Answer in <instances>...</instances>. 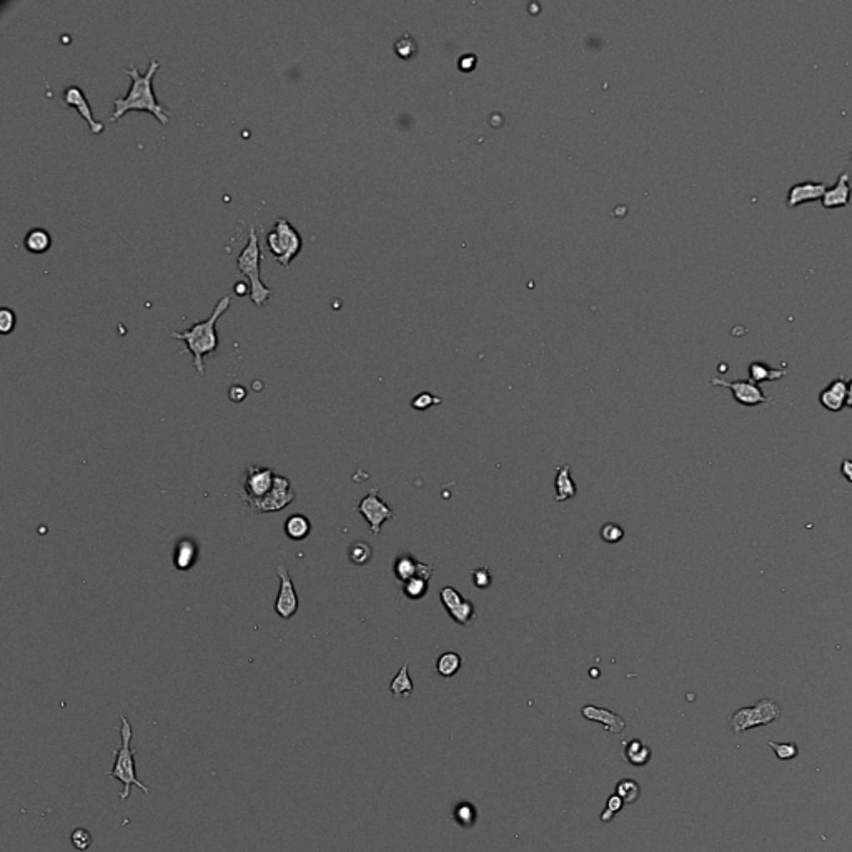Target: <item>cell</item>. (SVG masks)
<instances>
[{
  "instance_id": "42",
  "label": "cell",
  "mask_w": 852,
  "mask_h": 852,
  "mask_svg": "<svg viewBox=\"0 0 852 852\" xmlns=\"http://www.w3.org/2000/svg\"><path fill=\"white\" fill-rule=\"evenodd\" d=\"M849 158H851V160H852V152H851V153H849Z\"/></svg>"
},
{
  "instance_id": "16",
  "label": "cell",
  "mask_w": 852,
  "mask_h": 852,
  "mask_svg": "<svg viewBox=\"0 0 852 852\" xmlns=\"http://www.w3.org/2000/svg\"><path fill=\"white\" fill-rule=\"evenodd\" d=\"M581 714H583L584 719L593 721V723H599L604 729H608L609 733L613 734H621L626 728V721L621 718L619 714H616L609 709L599 708V706L586 704L584 708L581 709Z\"/></svg>"
},
{
  "instance_id": "9",
  "label": "cell",
  "mask_w": 852,
  "mask_h": 852,
  "mask_svg": "<svg viewBox=\"0 0 852 852\" xmlns=\"http://www.w3.org/2000/svg\"><path fill=\"white\" fill-rule=\"evenodd\" d=\"M709 385L729 388L736 402L743 405V407H758V405L773 403V400L766 397L759 385L749 382V380H733L731 382V380L713 377L709 380Z\"/></svg>"
},
{
  "instance_id": "32",
  "label": "cell",
  "mask_w": 852,
  "mask_h": 852,
  "mask_svg": "<svg viewBox=\"0 0 852 852\" xmlns=\"http://www.w3.org/2000/svg\"><path fill=\"white\" fill-rule=\"evenodd\" d=\"M441 400L440 397H436V395L430 393V392H423L417 395L412 400V408L417 410V412H426V410H430L431 407H436V405H441Z\"/></svg>"
},
{
  "instance_id": "41",
  "label": "cell",
  "mask_w": 852,
  "mask_h": 852,
  "mask_svg": "<svg viewBox=\"0 0 852 852\" xmlns=\"http://www.w3.org/2000/svg\"><path fill=\"white\" fill-rule=\"evenodd\" d=\"M846 407L852 410V380L848 382V397H846Z\"/></svg>"
},
{
  "instance_id": "5",
  "label": "cell",
  "mask_w": 852,
  "mask_h": 852,
  "mask_svg": "<svg viewBox=\"0 0 852 852\" xmlns=\"http://www.w3.org/2000/svg\"><path fill=\"white\" fill-rule=\"evenodd\" d=\"M268 250L282 267L288 268L292 260L300 253L303 247L302 235L290 223L288 218L280 217L275 222L273 228L267 233Z\"/></svg>"
},
{
  "instance_id": "24",
  "label": "cell",
  "mask_w": 852,
  "mask_h": 852,
  "mask_svg": "<svg viewBox=\"0 0 852 852\" xmlns=\"http://www.w3.org/2000/svg\"><path fill=\"white\" fill-rule=\"evenodd\" d=\"M415 686H413V681L410 678V673H408V663H405L402 666V669L398 671V674L395 676L392 679V683H390V691H392V694L395 698H410L413 693Z\"/></svg>"
},
{
  "instance_id": "15",
  "label": "cell",
  "mask_w": 852,
  "mask_h": 852,
  "mask_svg": "<svg viewBox=\"0 0 852 852\" xmlns=\"http://www.w3.org/2000/svg\"><path fill=\"white\" fill-rule=\"evenodd\" d=\"M851 195H852L851 175L848 172H843L838 177V180H836V183L833 185V187L826 188V193H824L823 200H821V203H823V207L828 210L844 208L851 203Z\"/></svg>"
},
{
  "instance_id": "34",
  "label": "cell",
  "mask_w": 852,
  "mask_h": 852,
  "mask_svg": "<svg viewBox=\"0 0 852 852\" xmlns=\"http://www.w3.org/2000/svg\"><path fill=\"white\" fill-rule=\"evenodd\" d=\"M470 576H471V581H473V584L478 589H488L491 583H493V576H491V571L486 568V566H481V568L470 571Z\"/></svg>"
},
{
  "instance_id": "39",
  "label": "cell",
  "mask_w": 852,
  "mask_h": 852,
  "mask_svg": "<svg viewBox=\"0 0 852 852\" xmlns=\"http://www.w3.org/2000/svg\"><path fill=\"white\" fill-rule=\"evenodd\" d=\"M841 475H843L849 483H852V460L844 458L841 461Z\"/></svg>"
},
{
  "instance_id": "30",
  "label": "cell",
  "mask_w": 852,
  "mask_h": 852,
  "mask_svg": "<svg viewBox=\"0 0 852 852\" xmlns=\"http://www.w3.org/2000/svg\"><path fill=\"white\" fill-rule=\"evenodd\" d=\"M599 536L604 543L616 544L624 538V529H623V526H619L618 523H604L603 526H601Z\"/></svg>"
},
{
  "instance_id": "26",
  "label": "cell",
  "mask_w": 852,
  "mask_h": 852,
  "mask_svg": "<svg viewBox=\"0 0 852 852\" xmlns=\"http://www.w3.org/2000/svg\"><path fill=\"white\" fill-rule=\"evenodd\" d=\"M461 664H463L461 656L455 653V651H448V653L441 654L438 661H436V673L443 676V678H453L461 669Z\"/></svg>"
},
{
  "instance_id": "21",
  "label": "cell",
  "mask_w": 852,
  "mask_h": 852,
  "mask_svg": "<svg viewBox=\"0 0 852 852\" xmlns=\"http://www.w3.org/2000/svg\"><path fill=\"white\" fill-rule=\"evenodd\" d=\"M788 377L786 368H773L768 363L753 362L749 365V382L761 385L764 382H778V380Z\"/></svg>"
},
{
  "instance_id": "22",
  "label": "cell",
  "mask_w": 852,
  "mask_h": 852,
  "mask_svg": "<svg viewBox=\"0 0 852 852\" xmlns=\"http://www.w3.org/2000/svg\"><path fill=\"white\" fill-rule=\"evenodd\" d=\"M285 534L292 541H303L312 533V521L305 514H292L285 519Z\"/></svg>"
},
{
  "instance_id": "27",
  "label": "cell",
  "mask_w": 852,
  "mask_h": 852,
  "mask_svg": "<svg viewBox=\"0 0 852 852\" xmlns=\"http://www.w3.org/2000/svg\"><path fill=\"white\" fill-rule=\"evenodd\" d=\"M348 558L353 564L365 566L373 558V548L367 541H355L348 548Z\"/></svg>"
},
{
  "instance_id": "2",
  "label": "cell",
  "mask_w": 852,
  "mask_h": 852,
  "mask_svg": "<svg viewBox=\"0 0 852 852\" xmlns=\"http://www.w3.org/2000/svg\"><path fill=\"white\" fill-rule=\"evenodd\" d=\"M230 302H232V297L225 295V297L218 300L212 315H210L207 320H203V322H195L192 327L183 330V332L170 333V337L180 340V342L187 345V352L192 353L193 367L197 370L200 377L205 375V357L213 355L218 350L217 322L228 310Z\"/></svg>"
},
{
  "instance_id": "8",
  "label": "cell",
  "mask_w": 852,
  "mask_h": 852,
  "mask_svg": "<svg viewBox=\"0 0 852 852\" xmlns=\"http://www.w3.org/2000/svg\"><path fill=\"white\" fill-rule=\"evenodd\" d=\"M357 511L363 516L365 521L368 523L370 533L375 536L380 534L382 526L387 523V521L393 519L395 516H397L395 514V511L390 508V506L385 503L382 498H380L377 486H373V488L368 491V495L363 496L362 501H360L357 506Z\"/></svg>"
},
{
  "instance_id": "35",
  "label": "cell",
  "mask_w": 852,
  "mask_h": 852,
  "mask_svg": "<svg viewBox=\"0 0 852 852\" xmlns=\"http://www.w3.org/2000/svg\"><path fill=\"white\" fill-rule=\"evenodd\" d=\"M70 839H72V844L75 849L78 851H87L90 848V844H92V834L88 833L87 829L83 828H77L73 829L72 836H70Z\"/></svg>"
},
{
  "instance_id": "33",
  "label": "cell",
  "mask_w": 852,
  "mask_h": 852,
  "mask_svg": "<svg viewBox=\"0 0 852 852\" xmlns=\"http://www.w3.org/2000/svg\"><path fill=\"white\" fill-rule=\"evenodd\" d=\"M455 819L456 823L463 826V828H471L476 819L475 808L471 804H460L455 811Z\"/></svg>"
},
{
  "instance_id": "38",
  "label": "cell",
  "mask_w": 852,
  "mask_h": 852,
  "mask_svg": "<svg viewBox=\"0 0 852 852\" xmlns=\"http://www.w3.org/2000/svg\"><path fill=\"white\" fill-rule=\"evenodd\" d=\"M247 388L242 387V385H233V387H230L228 390V398L232 400L233 403L243 402V400L247 398Z\"/></svg>"
},
{
  "instance_id": "37",
  "label": "cell",
  "mask_w": 852,
  "mask_h": 852,
  "mask_svg": "<svg viewBox=\"0 0 852 852\" xmlns=\"http://www.w3.org/2000/svg\"><path fill=\"white\" fill-rule=\"evenodd\" d=\"M15 323H17V315H15L14 310L7 307L0 310V332L9 335L15 328Z\"/></svg>"
},
{
  "instance_id": "1",
  "label": "cell",
  "mask_w": 852,
  "mask_h": 852,
  "mask_svg": "<svg viewBox=\"0 0 852 852\" xmlns=\"http://www.w3.org/2000/svg\"><path fill=\"white\" fill-rule=\"evenodd\" d=\"M158 70L160 62L155 57L150 59V65L145 73H140L138 67L133 64L128 69H125V73L130 75L132 83H130L127 93L113 100V112L108 118L110 122H117L120 117H123L127 112H132V110L150 112L155 115V118L162 125H167L172 120V110H168L163 103L158 102L153 90V77Z\"/></svg>"
},
{
  "instance_id": "29",
  "label": "cell",
  "mask_w": 852,
  "mask_h": 852,
  "mask_svg": "<svg viewBox=\"0 0 852 852\" xmlns=\"http://www.w3.org/2000/svg\"><path fill=\"white\" fill-rule=\"evenodd\" d=\"M616 794L623 799L624 804H634L641 796V788L633 779H621L616 786Z\"/></svg>"
},
{
  "instance_id": "6",
  "label": "cell",
  "mask_w": 852,
  "mask_h": 852,
  "mask_svg": "<svg viewBox=\"0 0 852 852\" xmlns=\"http://www.w3.org/2000/svg\"><path fill=\"white\" fill-rule=\"evenodd\" d=\"M781 706L774 699H759L753 706L736 709L729 718V728L734 734H741L748 729L774 723L781 718Z\"/></svg>"
},
{
  "instance_id": "23",
  "label": "cell",
  "mask_w": 852,
  "mask_h": 852,
  "mask_svg": "<svg viewBox=\"0 0 852 852\" xmlns=\"http://www.w3.org/2000/svg\"><path fill=\"white\" fill-rule=\"evenodd\" d=\"M24 245L32 253H45L52 245V235L42 227L30 228L24 237Z\"/></svg>"
},
{
  "instance_id": "31",
  "label": "cell",
  "mask_w": 852,
  "mask_h": 852,
  "mask_svg": "<svg viewBox=\"0 0 852 852\" xmlns=\"http://www.w3.org/2000/svg\"><path fill=\"white\" fill-rule=\"evenodd\" d=\"M768 746L774 751L779 761H791L799 753V748L796 743H774V741H769Z\"/></svg>"
},
{
  "instance_id": "36",
  "label": "cell",
  "mask_w": 852,
  "mask_h": 852,
  "mask_svg": "<svg viewBox=\"0 0 852 852\" xmlns=\"http://www.w3.org/2000/svg\"><path fill=\"white\" fill-rule=\"evenodd\" d=\"M623 799L619 798L618 794H613L611 798L608 799V804H606V809L603 811V814H601V821H604V823H609L611 819L614 818L616 813H619L621 808H623Z\"/></svg>"
},
{
  "instance_id": "20",
  "label": "cell",
  "mask_w": 852,
  "mask_h": 852,
  "mask_svg": "<svg viewBox=\"0 0 852 852\" xmlns=\"http://www.w3.org/2000/svg\"><path fill=\"white\" fill-rule=\"evenodd\" d=\"M420 568H422V561H418L410 553H400L393 563V574L400 583H405V581L418 576Z\"/></svg>"
},
{
  "instance_id": "7",
  "label": "cell",
  "mask_w": 852,
  "mask_h": 852,
  "mask_svg": "<svg viewBox=\"0 0 852 852\" xmlns=\"http://www.w3.org/2000/svg\"><path fill=\"white\" fill-rule=\"evenodd\" d=\"M295 498H297V495H295L292 481H290L287 476L277 475L275 476L273 488L270 490V493L263 496L262 499L250 501L247 506L252 513L257 514L275 513V511H282L287 508V506L292 504Z\"/></svg>"
},
{
  "instance_id": "3",
  "label": "cell",
  "mask_w": 852,
  "mask_h": 852,
  "mask_svg": "<svg viewBox=\"0 0 852 852\" xmlns=\"http://www.w3.org/2000/svg\"><path fill=\"white\" fill-rule=\"evenodd\" d=\"M120 723H122V728H120V748L113 751L115 764L107 776L122 783L123 789L118 793V798L120 801H127L132 786H137L145 794H150V789L142 781L137 779V771H135V753L137 751L132 748V741L135 738L132 724L125 716H120Z\"/></svg>"
},
{
  "instance_id": "10",
  "label": "cell",
  "mask_w": 852,
  "mask_h": 852,
  "mask_svg": "<svg viewBox=\"0 0 852 852\" xmlns=\"http://www.w3.org/2000/svg\"><path fill=\"white\" fill-rule=\"evenodd\" d=\"M277 473L272 468L263 466H248L243 478V498L245 503L262 499L273 488Z\"/></svg>"
},
{
  "instance_id": "40",
  "label": "cell",
  "mask_w": 852,
  "mask_h": 852,
  "mask_svg": "<svg viewBox=\"0 0 852 852\" xmlns=\"http://www.w3.org/2000/svg\"><path fill=\"white\" fill-rule=\"evenodd\" d=\"M233 290H235V293L238 295V297H243V295H247V293L250 295V283L243 282V280H240V282H237V283L233 285Z\"/></svg>"
},
{
  "instance_id": "4",
  "label": "cell",
  "mask_w": 852,
  "mask_h": 852,
  "mask_svg": "<svg viewBox=\"0 0 852 852\" xmlns=\"http://www.w3.org/2000/svg\"><path fill=\"white\" fill-rule=\"evenodd\" d=\"M260 262H262V248H260L257 228L252 225L248 233V242L237 258V268L248 278L250 298H252V302L257 305V307H263V305L268 302L272 290L262 282V277H260Z\"/></svg>"
},
{
  "instance_id": "14",
  "label": "cell",
  "mask_w": 852,
  "mask_h": 852,
  "mask_svg": "<svg viewBox=\"0 0 852 852\" xmlns=\"http://www.w3.org/2000/svg\"><path fill=\"white\" fill-rule=\"evenodd\" d=\"M826 188H828V185L823 182H813V180L794 183L793 187L789 188L786 205H788L789 208H796L799 207V205L818 202V200H823Z\"/></svg>"
},
{
  "instance_id": "12",
  "label": "cell",
  "mask_w": 852,
  "mask_h": 852,
  "mask_svg": "<svg viewBox=\"0 0 852 852\" xmlns=\"http://www.w3.org/2000/svg\"><path fill=\"white\" fill-rule=\"evenodd\" d=\"M440 599L443 603V608L448 611V614L455 619V623L461 626H466L471 623V619L476 618L475 604L471 601L465 599L458 593V589L453 586H445L440 591Z\"/></svg>"
},
{
  "instance_id": "11",
  "label": "cell",
  "mask_w": 852,
  "mask_h": 852,
  "mask_svg": "<svg viewBox=\"0 0 852 852\" xmlns=\"http://www.w3.org/2000/svg\"><path fill=\"white\" fill-rule=\"evenodd\" d=\"M277 576L280 579V589L277 599H275V613L282 619L288 621L297 614L300 599L287 566H278Z\"/></svg>"
},
{
  "instance_id": "18",
  "label": "cell",
  "mask_w": 852,
  "mask_h": 852,
  "mask_svg": "<svg viewBox=\"0 0 852 852\" xmlns=\"http://www.w3.org/2000/svg\"><path fill=\"white\" fill-rule=\"evenodd\" d=\"M200 558V548L192 538H182L173 548V568L177 571H190Z\"/></svg>"
},
{
  "instance_id": "13",
  "label": "cell",
  "mask_w": 852,
  "mask_h": 852,
  "mask_svg": "<svg viewBox=\"0 0 852 852\" xmlns=\"http://www.w3.org/2000/svg\"><path fill=\"white\" fill-rule=\"evenodd\" d=\"M62 103L67 105V107H72L77 110V112L80 113V117H82L85 122L88 123L90 132L95 135H100L103 132L105 123L95 118L93 110H92V107H90V103H88L87 97H85V92L82 87H78V85H75V83L65 87L64 95H62Z\"/></svg>"
},
{
  "instance_id": "19",
  "label": "cell",
  "mask_w": 852,
  "mask_h": 852,
  "mask_svg": "<svg viewBox=\"0 0 852 852\" xmlns=\"http://www.w3.org/2000/svg\"><path fill=\"white\" fill-rule=\"evenodd\" d=\"M576 495H578V486L571 476V465L566 463L558 466L554 476V501L563 503V501L576 498Z\"/></svg>"
},
{
  "instance_id": "25",
  "label": "cell",
  "mask_w": 852,
  "mask_h": 852,
  "mask_svg": "<svg viewBox=\"0 0 852 852\" xmlns=\"http://www.w3.org/2000/svg\"><path fill=\"white\" fill-rule=\"evenodd\" d=\"M624 756H626V759H628L629 764L644 766V764H648L651 759V749L643 743V741L633 739L626 744Z\"/></svg>"
},
{
  "instance_id": "28",
  "label": "cell",
  "mask_w": 852,
  "mask_h": 852,
  "mask_svg": "<svg viewBox=\"0 0 852 852\" xmlns=\"http://www.w3.org/2000/svg\"><path fill=\"white\" fill-rule=\"evenodd\" d=\"M430 589V581L425 579V578H418V576H415V578L405 581L402 583V593L403 596H407L408 599H422L426 596Z\"/></svg>"
},
{
  "instance_id": "17",
  "label": "cell",
  "mask_w": 852,
  "mask_h": 852,
  "mask_svg": "<svg viewBox=\"0 0 852 852\" xmlns=\"http://www.w3.org/2000/svg\"><path fill=\"white\" fill-rule=\"evenodd\" d=\"M846 397H848V382L839 377L819 393V403L828 412L839 413L841 410L846 408Z\"/></svg>"
}]
</instances>
